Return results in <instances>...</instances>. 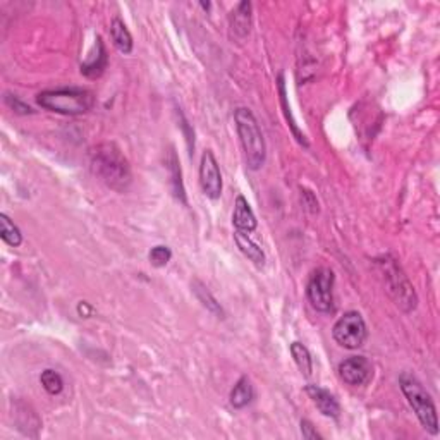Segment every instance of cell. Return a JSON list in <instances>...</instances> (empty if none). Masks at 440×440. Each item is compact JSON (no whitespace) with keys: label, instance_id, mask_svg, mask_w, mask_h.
Masks as SVG:
<instances>
[{"label":"cell","instance_id":"obj_22","mask_svg":"<svg viewBox=\"0 0 440 440\" xmlns=\"http://www.w3.org/2000/svg\"><path fill=\"white\" fill-rule=\"evenodd\" d=\"M40 382H42L43 389H45V391L49 392V394H52V396L60 394V392H62V389H64L62 377H60V375L57 374V372H53V370H45V372H43L42 377H40Z\"/></svg>","mask_w":440,"mask_h":440},{"label":"cell","instance_id":"obj_26","mask_svg":"<svg viewBox=\"0 0 440 440\" xmlns=\"http://www.w3.org/2000/svg\"><path fill=\"white\" fill-rule=\"evenodd\" d=\"M5 102H8L9 105H11L12 109H14L18 114H31L33 112L31 107L26 105V103H23L21 100H18L16 96H9L8 95V96H5Z\"/></svg>","mask_w":440,"mask_h":440},{"label":"cell","instance_id":"obj_7","mask_svg":"<svg viewBox=\"0 0 440 440\" xmlns=\"http://www.w3.org/2000/svg\"><path fill=\"white\" fill-rule=\"evenodd\" d=\"M335 342L346 349H359L368 339V328L358 311H348L332 328Z\"/></svg>","mask_w":440,"mask_h":440},{"label":"cell","instance_id":"obj_24","mask_svg":"<svg viewBox=\"0 0 440 440\" xmlns=\"http://www.w3.org/2000/svg\"><path fill=\"white\" fill-rule=\"evenodd\" d=\"M301 433H303L305 439H308V440H322L324 439V437H322L320 433L315 430L313 423L308 422V419H303V422H301Z\"/></svg>","mask_w":440,"mask_h":440},{"label":"cell","instance_id":"obj_18","mask_svg":"<svg viewBox=\"0 0 440 440\" xmlns=\"http://www.w3.org/2000/svg\"><path fill=\"white\" fill-rule=\"evenodd\" d=\"M291 354L292 358H294V361H296L301 374H303L305 377H310L311 372H313V361H311V354L307 346H303L301 342H292Z\"/></svg>","mask_w":440,"mask_h":440},{"label":"cell","instance_id":"obj_19","mask_svg":"<svg viewBox=\"0 0 440 440\" xmlns=\"http://www.w3.org/2000/svg\"><path fill=\"white\" fill-rule=\"evenodd\" d=\"M169 169H170V176H172V190H174V194H176L177 200H181L184 205H186V194H184L183 179H181L179 160H177V157H176V153H174V150H170V155H169Z\"/></svg>","mask_w":440,"mask_h":440},{"label":"cell","instance_id":"obj_1","mask_svg":"<svg viewBox=\"0 0 440 440\" xmlns=\"http://www.w3.org/2000/svg\"><path fill=\"white\" fill-rule=\"evenodd\" d=\"M90 166H92L93 174L103 184H107L110 190L124 193L129 187V162L114 143H102L92 148V152H90Z\"/></svg>","mask_w":440,"mask_h":440},{"label":"cell","instance_id":"obj_23","mask_svg":"<svg viewBox=\"0 0 440 440\" xmlns=\"http://www.w3.org/2000/svg\"><path fill=\"white\" fill-rule=\"evenodd\" d=\"M148 258H150V263H152L153 267L162 268L170 261V258H172V251H170L167 246H155L152 248V251H150Z\"/></svg>","mask_w":440,"mask_h":440},{"label":"cell","instance_id":"obj_3","mask_svg":"<svg viewBox=\"0 0 440 440\" xmlns=\"http://www.w3.org/2000/svg\"><path fill=\"white\" fill-rule=\"evenodd\" d=\"M36 102L50 112L62 116H81L93 109L95 96L92 92L83 88H59L42 92L36 96Z\"/></svg>","mask_w":440,"mask_h":440},{"label":"cell","instance_id":"obj_2","mask_svg":"<svg viewBox=\"0 0 440 440\" xmlns=\"http://www.w3.org/2000/svg\"><path fill=\"white\" fill-rule=\"evenodd\" d=\"M234 120H236V129L240 134L241 144H243L248 167L251 170H258L267 159V144H265L260 124H258L253 112L246 107H240V109L234 110Z\"/></svg>","mask_w":440,"mask_h":440},{"label":"cell","instance_id":"obj_13","mask_svg":"<svg viewBox=\"0 0 440 440\" xmlns=\"http://www.w3.org/2000/svg\"><path fill=\"white\" fill-rule=\"evenodd\" d=\"M234 241H236L237 248H240L241 253H243L244 257L250 258V260L253 261L255 265H258V267H263V263H265L263 250H261V248L258 246V244L255 243V241L251 240L246 233L236 231V234H234Z\"/></svg>","mask_w":440,"mask_h":440},{"label":"cell","instance_id":"obj_11","mask_svg":"<svg viewBox=\"0 0 440 440\" xmlns=\"http://www.w3.org/2000/svg\"><path fill=\"white\" fill-rule=\"evenodd\" d=\"M233 224L241 233H253L258 227L257 217H255L253 210H251L250 203H248V200L244 196L236 198L233 211Z\"/></svg>","mask_w":440,"mask_h":440},{"label":"cell","instance_id":"obj_27","mask_svg":"<svg viewBox=\"0 0 440 440\" xmlns=\"http://www.w3.org/2000/svg\"><path fill=\"white\" fill-rule=\"evenodd\" d=\"M78 313L81 315V317H86V318H88L90 315H92V308H90V305L86 303V301H81V303H79Z\"/></svg>","mask_w":440,"mask_h":440},{"label":"cell","instance_id":"obj_12","mask_svg":"<svg viewBox=\"0 0 440 440\" xmlns=\"http://www.w3.org/2000/svg\"><path fill=\"white\" fill-rule=\"evenodd\" d=\"M231 28L240 38L250 33L251 28V4L250 2H241L231 14Z\"/></svg>","mask_w":440,"mask_h":440},{"label":"cell","instance_id":"obj_25","mask_svg":"<svg viewBox=\"0 0 440 440\" xmlns=\"http://www.w3.org/2000/svg\"><path fill=\"white\" fill-rule=\"evenodd\" d=\"M301 196H303V205L308 208V210L311 211V213L318 211V201H317V198H315V194L311 193V191L303 190V187H301Z\"/></svg>","mask_w":440,"mask_h":440},{"label":"cell","instance_id":"obj_14","mask_svg":"<svg viewBox=\"0 0 440 440\" xmlns=\"http://www.w3.org/2000/svg\"><path fill=\"white\" fill-rule=\"evenodd\" d=\"M110 36L116 45V49L122 53L133 52V36H131L129 29L124 25L120 18H114L112 25H110Z\"/></svg>","mask_w":440,"mask_h":440},{"label":"cell","instance_id":"obj_10","mask_svg":"<svg viewBox=\"0 0 440 440\" xmlns=\"http://www.w3.org/2000/svg\"><path fill=\"white\" fill-rule=\"evenodd\" d=\"M305 391L310 396L311 401L315 402V406L320 409L322 415L327 416V418H339V415H341V404H339L334 394L318 387V385H307Z\"/></svg>","mask_w":440,"mask_h":440},{"label":"cell","instance_id":"obj_16","mask_svg":"<svg viewBox=\"0 0 440 440\" xmlns=\"http://www.w3.org/2000/svg\"><path fill=\"white\" fill-rule=\"evenodd\" d=\"M96 47H99L96 55L93 53V55H90V59L86 60L85 64H81V73L85 76H88V78H96V76H100L107 66L105 47H103L102 40L100 38H96Z\"/></svg>","mask_w":440,"mask_h":440},{"label":"cell","instance_id":"obj_9","mask_svg":"<svg viewBox=\"0 0 440 440\" xmlns=\"http://www.w3.org/2000/svg\"><path fill=\"white\" fill-rule=\"evenodd\" d=\"M374 375V366L365 356H351L339 365V377L352 387L365 385Z\"/></svg>","mask_w":440,"mask_h":440},{"label":"cell","instance_id":"obj_6","mask_svg":"<svg viewBox=\"0 0 440 440\" xmlns=\"http://www.w3.org/2000/svg\"><path fill=\"white\" fill-rule=\"evenodd\" d=\"M334 272L327 267L317 268L310 275V281L307 284V296L317 311L328 313L334 310Z\"/></svg>","mask_w":440,"mask_h":440},{"label":"cell","instance_id":"obj_5","mask_svg":"<svg viewBox=\"0 0 440 440\" xmlns=\"http://www.w3.org/2000/svg\"><path fill=\"white\" fill-rule=\"evenodd\" d=\"M380 267L382 272H384L387 291L392 296V300L396 301V305L401 307L404 311L415 310L418 298H416V292L413 285L409 284L408 277L402 274L401 267H398L394 260H389V257H385L380 261Z\"/></svg>","mask_w":440,"mask_h":440},{"label":"cell","instance_id":"obj_4","mask_svg":"<svg viewBox=\"0 0 440 440\" xmlns=\"http://www.w3.org/2000/svg\"><path fill=\"white\" fill-rule=\"evenodd\" d=\"M399 385H401L402 394L406 396L409 406L413 408V411H415L416 418L419 419L423 428L432 433V435H437V433H439L437 408L435 404H433L430 394L422 385V382H419L415 375L404 372V374H401V377H399Z\"/></svg>","mask_w":440,"mask_h":440},{"label":"cell","instance_id":"obj_20","mask_svg":"<svg viewBox=\"0 0 440 440\" xmlns=\"http://www.w3.org/2000/svg\"><path fill=\"white\" fill-rule=\"evenodd\" d=\"M193 291H194V294H196V298L201 301V305H203L205 308H208V310H210L211 313L220 315V317H222L224 311H222V308H220V305L217 303V300H215V298L211 296V292L208 291V289L205 287V285L201 284V282H198V281L193 282Z\"/></svg>","mask_w":440,"mask_h":440},{"label":"cell","instance_id":"obj_21","mask_svg":"<svg viewBox=\"0 0 440 440\" xmlns=\"http://www.w3.org/2000/svg\"><path fill=\"white\" fill-rule=\"evenodd\" d=\"M279 93H281V102H282V107H284V114H285V119L289 120V126H291L292 133H294V136H296V140L300 141L301 144H305V146H308V141L307 138H305V134L300 133V129L296 127V122H294V119L291 117V109H289L287 102H285V85H284V76H279Z\"/></svg>","mask_w":440,"mask_h":440},{"label":"cell","instance_id":"obj_17","mask_svg":"<svg viewBox=\"0 0 440 440\" xmlns=\"http://www.w3.org/2000/svg\"><path fill=\"white\" fill-rule=\"evenodd\" d=\"M0 237L9 244V246L18 248L23 243V234L19 227L12 222L5 213L0 215Z\"/></svg>","mask_w":440,"mask_h":440},{"label":"cell","instance_id":"obj_8","mask_svg":"<svg viewBox=\"0 0 440 440\" xmlns=\"http://www.w3.org/2000/svg\"><path fill=\"white\" fill-rule=\"evenodd\" d=\"M200 184L210 200H218L222 194V174L217 159L210 150H205L200 162Z\"/></svg>","mask_w":440,"mask_h":440},{"label":"cell","instance_id":"obj_15","mask_svg":"<svg viewBox=\"0 0 440 440\" xmlns=\"http://www.w3.org/2000/svg\"><path fill=\"white\" fill-rule=\"evenodd\" d=\"M253 385H251L250 378L248 377H241L237 380V384L234 385V389L231 391V406L236 409H243L253 401Z\"/></svg>","mask_w":440,"mask_h":440}]
</instances>
